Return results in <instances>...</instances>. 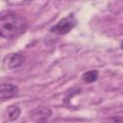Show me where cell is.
I'll return each instance as SVG.
<instances>
[{
    "instance_id": "cell-8",
    "label": "cell",
    "mask_w": 123,
    "mask_h": 123,
    "mask_svg": "<svg viewBox=\"0 0 123 123\" xmlns=\"http://www.w3.org/2000/svg\"><path fill=\"white\" fill-rule=\"evenodd\" d=\"M102 123H123L122 116H111L103 120Z\"/></svg>"
},
{
    "instance_id": "cell-2",
    "label": "cell",
    "mask_w": 123,
    "mask_h": 123,
    "mask_svg": "<svg viewBox=\"0 0 123 123\" xmlns=\"http://www.w3.org/2000/svg\"><path fill=\"white\" fill-rule=\"evenodd\" d=\"M76 25H77V19L75 18V15L71 13L63 17L62 19H61L54 26H52L49 31L52 34L62 36V35L68 34Z\"/></svg>"
},
{
    "instance_id": "cell-3",
    "label": "cell",
    "mask_w": 123,
    "mask_h": 123,
    "mask_svg": "<svg viewBox=\"0 0 123 123\" xmlns=\"http://www.w3.org/2000/svg\"><path fill=\"white\" fill-rule=\"evenodd\" d=\"M24 62V56L20 53H11L5 57L3 66L5 69H14Z\"/></svg>"
},
{
    "instance_id": "cell-6",
    "label": "cell",
    "mask_w": 123,
    "mask_h": 123,
    "mask_svg": "<svg viewBox=\"0 0 123 123\" xmlns=\"http://www.w3.org/2000/svg\"><path fill=\"white\" fill-rule=\"evenodd\" d=\"M20 115V108L16 105L10 106L5 112V117L8 121H14L16 120Z\"/></svg>"
},
{
    "instance_id": "cell-1",
    "label": "cell",
    "mask_w": 123,
    "mask_h": 123,
    "mask_svg": "<svg viewBox=\"0 0 123 123\" xmlns=\"http://www.w3.org/2000/svg\"><path fill=\"white\" fill-rule=\"evenodd\" d=\"M26 18L12 11H8L0 15V37L12 39L19 37L27 29Z\"/></svg>"
},
{
    "instance_id": "cell-7",
    "label": "cell",
    "mask_w": 123,
    "mask_h": 123,
    "mask_svg": "<svg viewBox=\"0 0 123 123\" xmlns=\"http://www.w3.org/2000/svg\"><path fill=\"white\" fill-rule=\"evenodd\" d=\"M97 78H98V71L97 70H89V71H86V73L83 74V77H82L83 81L85 83H87V84L95 82L97 80Z\"/></svg>"
},
{
    "instance_id": "cell-9",
    "label": "cell",
    "mask_w": 123,
    "mask_h": 123,
    "mask_svg": "<svg viewBox=\"0 0 123 123\" xmlns=\"http://www.w3.org/2000/svg\"><path fill=\"white\" fill-rule=\"evenodd\" d=\"M37 123H46V121H40V122H37Z\"/></svg>"
},
{
    "instance_id": "cell-5",
    "label": "cell",
    "mask_w": 123,
    "mask_h": 123,
    "mask_svg": "<svg viewBox=\"0 0 123 123\" xmlns=\"http://www.w3.org/2000/svg\"><path fill=\"white\" fill-rule=\"evenodd\" d=\"M52 114L51 110L45 107H39L37 108L32 111V116L31 118L35 120L36 122H40V121H46L47 118H49Z\"/></svg>"
},
{
    "instance_id": "cell-4",
    "label": "cell",
    "mask_w": 123,
    "mask_h": 123,
    "mask_svg": "<svg viewBox=\"0 0 123 123\" xmlns=\"http://www.w3.org/2000/svg\"><path fill=\"white\" fill-rule=\"evenodd\" d=\"M18 94V87L12 84L0 85V101H6Z\"/></svg>"
}]
</instances>
